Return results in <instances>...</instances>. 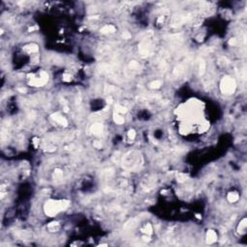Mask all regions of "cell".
I'll return each mask as SVG.
<instances>
[{"mask_svg":"<svg viewBox=\"0 0 247 247\" xmlns=\"http://www.w3.org/2000/svg\"><path fill=\"white\" fill-rule=\"evenodd\" d=\"M69 206L68 201L64 200H50L47 203H46L44 206V211L46 214H47L50 217L57 215L59 213H61L62 211L67 209V207Z\"/></svg>","mask_w":247,"mask_h":247,"instance_id":"6da1fadb","label":"cell"},{"mask_svg":"<svg viewBox=\"0 0 247 247\" xmlns=\"http://www.w3.org/2000/svg\"><path fill=\"white\" fill-rule=\"evenodd\" d=\"M236 89V82L232 77L226 76L225 78H223V80L221 82V90L223 92V94H233Z\"/></svg>","mask_w":247,"mask_h":247,"instance_id":"7a4b0ae2","label":"cell"},{"mask_svg":"<svg viewBox=\"0 0 247 247\" xmlns=\"http://www.w3.org/2000/svg\"><path fill=\"white\" fill-rule=\"evenodd\" d=\"M246 228H247V224H246V218L243 217L239 221L238 228H236V231H238V234L239 236H243V234H246Z\"/></svg>","mask_w":247,"mask_h":247,"instance_id":"3957f363","label":"cell"},{"mask_svg":"<svg viewBox=\"0 0 247 247\" xmlns=\"http://www.w3.org/2000/svg\"><path fill=\"white\" fill-rule=\"evenodd\" d=\"M207 240H208L209 243L215 242V241L217 240V234L211 230L208 231V233H207Z\"/></svg>","mask_w":247,"mask_h":247,"instance_id":"277c9868","label":"cell"},{"mask_svg":"<svg viewBox=\"0 0 247 247\" xmlns=\"http://www.w3.org/2000/svg\"><path fill=\"white\" fill-rule=\"evenodd\" d=\"M142 233L147 234V236H151L152 234H153V226L151 225V224H145L143 227H142L141 229Z\"/></svg>","mask_w":247,"mask_h":247,"instance_id":"5b68a950","label":"cell"},{"mask_svg":"<svg viewBox=\"0 0 247 247\" xmlns=\"http://www.w3.org/2000/svg\"><path fill=\"white\" fill-rule=\"evenodd\" d=\"M239 196L236 192H230L228 194V200L231 202V203H236V201L238 200Z\"/></svg>","mask_w":247,"mask_h":247,"instance_id":"8992f818","label":"cell"},{"mask_svg":"<svg viewBox=\"0 0 247 247\" xmlns=\"http://www.w3.org/2000/svg\"><path fill=\"white\" fill-rule=\"evenodd\" d=\"M59 228H60V225H59L58 222H56V221H55V222H52V223H50V224H48V226H47V229H48V231H49V232H52V233H53V232H56Z\"/></svg>","mask_w":247,"mask_h":247,"instance_id":"52a82bcc","label":"cell"},{"mask_svg":"<svg viewBox=\"0 0 247 247\" xmlns=\"http://www.w3.org/2000/svg\"><path fill=\"white\" fill-rule=\"evenodd\" d=\"M114 121H115V123H116V124H124V116L122 115V114L117 113L116 115L114 116Z\"/></svg>","mask_w":247,"mask_h":247,"instance_id":"ba28073f","label":"cell"},{"mask_svg":"<svg viewBox=\"0 0 247 247\" xmlns=\"http://www.w3.org/2000/svg\"><path fill=\"white\" fill-rule=\"evenodd\" d=\"M161 81H159V80H156L154 82H153V83H152V87H153V88H159V87H160V85H161Z\"/></svg>","mask_w":247,"mask_h":247,"instance_id":"9c48e42d","label":"cell"},{"mask_svg":"<svg viewBox=\"0 0 247 247\" xmlns=\"http://www.w3.org/2000/svg\"><path fill=\"white\" fill-rule=\"evenodd\" d=\"M128 135L129 137V139H134V137H135V132H134V130H129Z\"/></svg>","mask_w":247,"mask_h":247,"instance_id":"30bf717a","label":"cell"}]
</instances>
